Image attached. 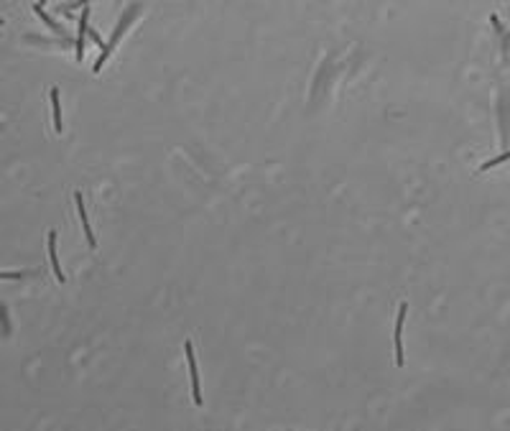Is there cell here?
Returning a JSON list of instances; mask_svg holds the SVG:
<instances>
[{"label":"cell","instance_id":"6da1fadb","mask_svg":"<svg viewBox=\"0 0 510 431\" xmlns=\"http://www.w3.org/2000/svg\"><path fill=\"white\" fill-rule=\"evenodd\" d=\"M184 352H186V365H189V378H191V395H194V403L202 406V385H199V370H197V357H194V345L186 342L184 345Z\"/></svg>","mask_w":510,"mask_h":431},{"label":"cell","instance_id":"7a4b0ae2","mask_svg":"<svg viewBox=\"0 0 510 431\" xmlns=\"http://www.w3.org/2000/svg\"><path fill=\"white\" fill-rule=\"evenodd\" d=\"M406 314H408V304H401L398 306V322H395V334H393V342H395V365L403 368V322H406Z\"/></svg>","mask_w":510,"mask_h":431},{"label":"cell","instance_id":"3957f363","mask_svg":"<svg viewBox=\"0 0 510 431\" xmlns=\"http://www.w3.org/2000/svg\"><path fill=\"white\" fill-rule=\"evenodd\" d=\"M74 202H77V212H79V220H82V230H84V235H87V243H89V247H97V240H95V232H92V227H89V220H87V209H84V199H82V191H74Z\"/></svg>","mask_w":510,"mask_h":431},{"label":"cell","instance_id":"277c9868","mask_svg":"<svg viewBox=\"0 0 510 431\" xmlns=\"http://www.w3.org/2000/svg\"><path fill=\"white\" fill-rule=\"evenodd\" d=\"M87 21H89V10H82V18H79V33H77V62L84 59V36H87Z\"/></svg>","mask_w":510,"mask_h":431},{"label":"cell","instance_id":"5b68a950","mask_svg":"<svg viewBox=\"0 0 510 431\" xmlns=\"http://www.w3.org/2000/svg\"><path fill=\"white\" fill-rule=\"evenodd\" d=\"M135 13H138V8H128V10H125V13H122V18H120V23H118V28H115V33H112V41L107 43V46H112V49H115V43L120 41V36H122V33H125V31H128V26H130V18H133Z\"/></svg>","mask_w":510,"mask_h":431},{"label":"cell","instance_id":"8992f818","mask_svg":"<svg viewBox=\"0 0 510 431\" xmlns=\"http://www.w3.org/2000/svg\"><path fill=\"white\" fill-rule=\"evenodd\" d=\"M49 255H51V268H54L56 281L64 283V281H66V276L61 273V268H59V258H56V232H54V230L49 232Z\"/></svg>","mask_w":510,"mask_h":431},{"label":"cell","instance_id":"52a82bcc","mask_svg":"<svg viewBox=\"0 0 510 431\" xmlns=\"http://www.w3.org/2000/svg\"><path fill=\"white\" fill-rule=\"evenodd\" d=\"M51 110H54V130L61 133V102H59V89L51 87Z\"/></svg>","mask_w":510,"mask_h":431},{"label":"cell","instance_id":"ba28073f","mask_svg":"<svg viewBox=\"0 0 510 431\" xmlns=\"http://www.w3.org/2000/svg\"><path fill=\"white\" fill-rule=\"evenodd\" d=\"M505 161H510V151L500 153L497 158H492V161H485V164L480 166V171H487V168H492V166H500V164H505Z\"/></svg>","mask_w":510,"mask_h":431},{"label":"cell","instance_id":"9c48e42d","mask_svg":"<svg viewBox=\"0 0 510 431\" xmlns=\"http://www.w3.org/2000/svg\"><path fill=\"white\" fill-rule=\"evenodd\" d=\"M33 10H36V16H39V18H41V21H43V23H46V26H51V28H54L56 33H61V28H59V26L54 23V18H51V16H46V13H43V8H41V5H36V8H33Z\"/></svg>","mask_w":510,"mask_h":431},{"label":"cell","instance_id":"30bf717a","mask_svg":"<svg viewBox=\"0 0 510 431\" xmlns=\"http://www.w3.org/2000/svg\"><path fill=\"white\" fill-rule=\"evenodd\" d=\"M0 324H3V334L10 332V324H8V316H5V306L0 304Z\"/></svg>","mask_w":510,"mask_h":431},{"label":"cell","instance_id":"8fae6325","mask_svg":"<svg viewBox=\"0 0 510 431\" xmlns=\"http://www.w3.org/2000/svg\"><path fill=\"white\" fill-rule=\"evenodd\" d=\"M16 278H20V273L16 270V273H10V270H5V273H0V281H16Z\"/></svg>","mask_w":510,"mask_h":431},{"label":"cell","instance_id":"7c38bea8","mask_svg":"<svg viewBox=\"0 0 510 431\" xmlns=\"http://www.w3.org/2000/svg\"><path fill=\"white\" fill-rule=\"evenodd\" d=\"M43 3H46V0H39V3H36V5H43Z\"/></svg>","mask_w":510,"mask_h":431},{"label":"cell","instance_id":"4fadbf2b","mask_svg":"<svg viewBox=\"0 0 510 431\" xmlns=\"http://www.w3.org/2000/svg\"><path fill=\"white\" fill-rule=\"evenodd\" d=\"M0 26H3V18H0Z\"/></svg>","mask_w":510,"mask_h":431}]
</instances>
